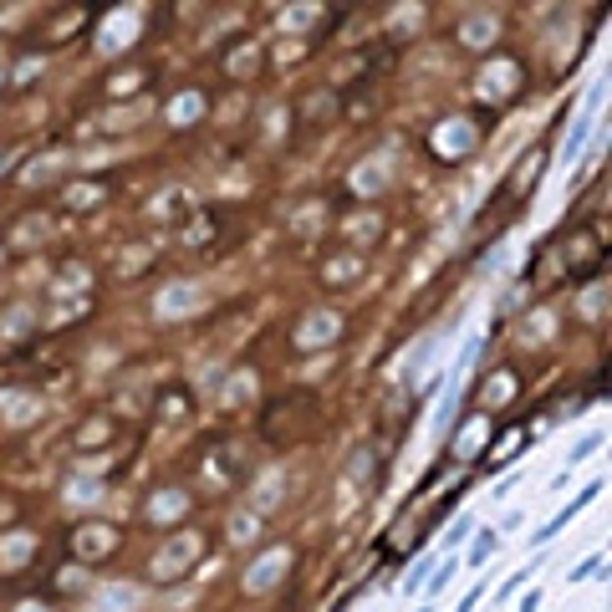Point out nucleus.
<instances>
[{
  "mask_svg": "<svg viewBox=\"0 0 612 612\" xmlns=\"http://www.w3.org/2000/svg\"><path fill=\"white\" fill-rule=\"evenodd\" d=\"M485 556H495V531H480V541H475V551H470V562L480 566Z\"/></svg>",
  "mask_w": 612,
  "mask_h": 612,
  "instance_id": "1",
  "label": "nucleus"
}]
</instances>
